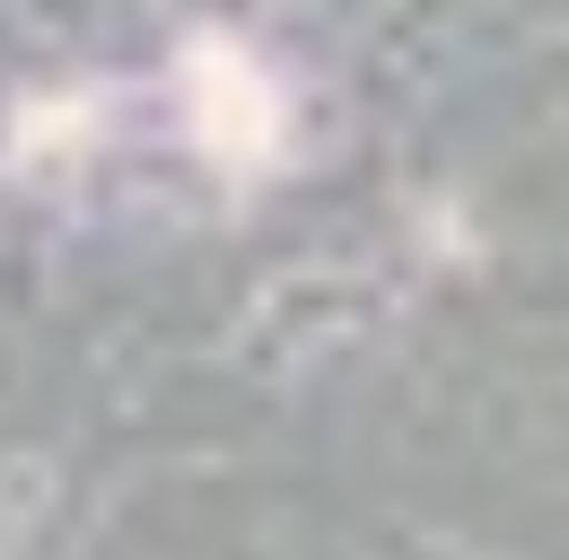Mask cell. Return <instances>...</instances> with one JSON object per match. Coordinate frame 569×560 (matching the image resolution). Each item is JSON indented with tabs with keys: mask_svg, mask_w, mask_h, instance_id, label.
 I'll return each instance as SVG.
<instances>
[{
	"mask_svg": "<svg viewBox=\"0 0 569 560\" xmlns=\"http://www.w3.org/2000/svg\"><path fill=\"white\" fill-rule=\"evenodd\" d=\"M193 123H202V140L228 149V158H263L281 106H272L263 70H246L237 53H193Z\"/></svg>",
	"mask_w": 569,
	"mask_h": 560,
	"instance_id": "cell-1",
	"label": "cell"
}]
</instances>
